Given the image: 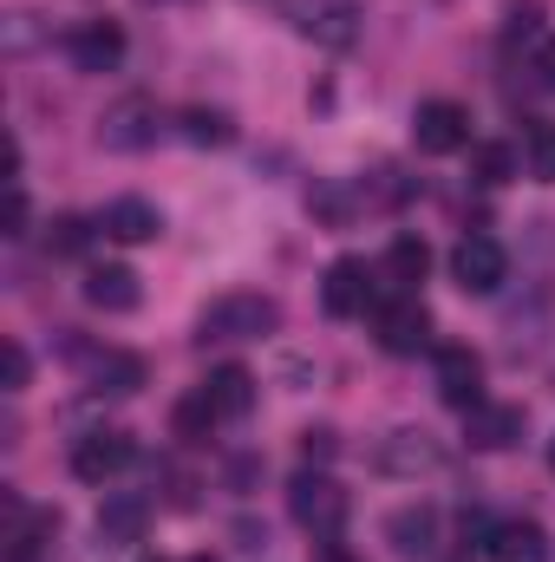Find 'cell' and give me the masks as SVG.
Wrapping results in <instances>:
<instances>
[{
	"instance_id": "7402d4cb",
	"label": "cell",
	"mask_w": 555,
	"mask_h": 562,
	"mask_svg": "<svg viewBox=\"0 0 555 562\" xmlns=\"http://www.w3.org/2000/svg\"><path fill=\"white\" fill-rule=\"evenodd\" d=\"M424 276H431V249H424L418 236H399V243L386 249V281H393L399 294H412Z\"/></svg>"
},
{
	"instance_id": "484cf974",
	"label": "cell",
	"mask_w": 555,
	"mask_h": 562,
	"mask_svg": "<svg viewBox=\"0 0 555 562\" xmlns=\"http://www.w3.org/2000/svg\"><path fill=\"white\" fill-rule=\"evenodd\" d=\"M523 157H530V177L536 183H555V125H536L530 144H523Z\"/></svg>"
},
{
	"instance_id": "52a82bcc",
	"label": "cell",
	"mask_w": 555,
	"mask_h": 562,
	"mask_svg": "<svg viewBox=\"0 0 555 562\" xmlns=\"http://www.w3.org/2000/svg\"><path fill=\"white\" fill-rule=\"evenodd\" d=\"M132 458H138L132 431H86V438L72 445V477H79V484H112Z\"/></svg>"
},
{
	"instance_id": "8992f818",
	"label": "cell",
	"mask_w": 555,
	"mask_h": 562,
	"mask_svg": "<svg viewBox=\"0 0 555 562\" xmlns=\"http://www.w3.org/2000/svg\"><path fill=\"white\" fill-rule=\"evenodd\" d=\"M287 20L320 46H353L360 40V0H287Z\"/></svg>"
},
{
	"instance_id": "cb8c5ba5",
	"label": "cell",
	"mask_w": 555,
	"mask_h": 562,
	"mask_svg": "<svg viewBox=\"0 0 555 562\" xmlns=\"http://www.w3.org/2000/svg\"><path fill=\"white\" fill-rule=\"evenodd\" d=\"M86 243H92V223L86 216H53L46 223V249L53 256H86Z\"/></svg>"
},
{
	"instance_id": "603a6c76",
	"label": "cell",
	"mask_w": 555,
	"mask_h": 562,
	"mask_svg": "<svg viewBox=\"0 0 555 562\" xmlns=\"http://www.w3.org/2000/svg\"><path fill=\"white\" fill-rule=\"evenodd\" d=\"M471 177L477 183H510L517 177V150L510 144H471Z\"/></svg>"
},
{
	"instance_id": "836d02e7",
	"label": "cell",
	"mask_w": 555,
	"mask_h": 562,
	"mask_svg": "<svg viewBox=\"0 0 555 562\" xmlns=\"http://www.w3.org/2000/svg\"><path fill=\"white\" fill-rule=\"evenodd\" d=\"M150 562H163V557H150Z\"/></svg>"
},
{
	"instance_id": "3957f363",
	"label": "cell",
	"mask_w": 555,
	"mask_h": 562,
	"mask_svg": "<svg viewBox=\"0 0 555 562\" xmlns=\"http://www.w3.org/2000/svg\"><path fill=\"white\" fill-rule=\"evenodd\" d=\"M373 340H380L386 353H399V360L424 353V347H431V314H424V301H418V294L373 301Z\"/></svg>"
},
{
	"instance_id": "d4e9b609",
	"label": "cell",
	"mask_w": 555,
	"mask_h": 562,
	"mask_svg": "<svg viewBox=\"0 0 555 562\" xmlns=\"http://www.w3.org/2000/svg\"><path fill=\"white\" fill-rule=\"evenodd\" d=\"M183 138L190 144H229L236 132H229L223 112H203V105H196V112H183Z\"/></svg>"
},
{
	"instance_id": "f1b7e54d",
	"label": "cell",
	"mask_w": 555,
	"mask_h": 562,
	"mask_svg": "<svg viewBox=\"0 0 555 562\" xmlns=\"http://www.w3.org/2000/svg\"><path fill=\"white\" fill-rule=\"evenodd\" d=\"M26 223H33V210H26V190L13 183V196H7V236H26Z\"/></svg>"
},
{
	"instance_id": "9c48e42d",
	"label": "cell",
	"mask_w": 555,
	"mask_h": 562,
	"mask_svg": "<svg viewBox=\"0 0 555 562\" xmlns=\"http://www.w3.org/2000/svg\"><path fill=\"white\" fill-rule=\"evenodd\" d=\"M373 464H380L386 477H424V471L444 464V445H438L431 431H386L380 451H373Z\"/></svg>"
},
{
	"instance_id": "d6986e66",
	"label": "cell",
	"mask_w": 555,
	"mask_h": 562,
	"mask_svg": "<svg viewBox=\"0 0 555 562\" xmlns=\"http://www.w3.org/2000/svg\"><path fill=\"white\" fill-rule=\"evenodd\" d=\"M203 393H209V406H216L223 419H242V413L256 406V373H249V367H216V373L203 380Z\"/></svg>"
},
{
	"instance_id": "7c38bea8",
	"label": "cell",
	"mask_w": 555,
	"mask_h": 562,
	"mask_svg": "<svg viewBox=\"0 0 555 562\" xmlns=\"http://www.w3.org/2000/svg\"><path fill=\"white\" fill-rule=\"evenodd\" d=\"M386 543L406 562H431L438 557V510H431V504H399V510L386 517Z\"/></svg>"
},
{
	"instance_id": "7a4b0ae2",
	"label": "cell",
	"mask_w": 555,
	"mask_h": 562,
	"mask_svg": "<svg viewBox=\"0 0 555 562\" xmlns=\"http://www.w3.org/2000/svg\"><path fill=\"white\" fill-rule=\"evenodd\" d=\"M347 491L327 477V471H301L294 484H287V517L314 537V543H333L340 530H347Z\"/></svg>"
},
{
	"instance_id": "1f68e13d",
	"label": "cell",
	"mask_w": 555,
	"mask_h": 562,
	"mask_svg": "<svg viewBox=\"0 0 555 562\" xmlns=\"http://www.w3.org/2000/svg\"><path fill=\"white\" fill-rule=\"evenodd\" d=\"M550 471H555V438H550Z\"/></svg>"
},
{
	"instance_id": "277c9868",
	"label": "cell",
	"mask_w": 555,
	"mask_h": 562,
	"mask_svg": "<svg viewBox=\"0 0 555 562\" xmlns=\"http://www.w3.org/2000/svg\"><path fill=\"white\" fill-rule=\"evenodd\" d=\"M412 144L424 157H451V150H464L471 144V112L457 105V99H424L412 112Z\"/></svg>"
},
{
	"instance_id": "5bb4252c",
	"label": "cell",
	"mask_w": 555,
	"mask_h": 562,
	"mask_svg": "<svg viewBox=\"0 0 555 562\" xmlns=\"http://www.w3.org/2000/svg\"><path fill=\"white\" fill-rule=\"evenodd\" d=\"M150 138H157V105L150 99H125V105H112L99 119V144L105 150H144Z\"/></svg>"
},
{
	"instance_id": "4fadbf2b",
	"label": "cell",
	"mask_w": 555,
	"mask_h": 562,
	"mask_svg": "<svg viewBox=\"0 0 555 562\" xmlns=\"http://www.w3.org/2000/svg\"><path fill=\"white\" fill-rule=\"evenodd\" d=\"M144 530H150V497H144V491H112V497L99 504V543H105V550L138 543Z\"/></svg>"
},
{
	"instance_id": "ac0fdd59",
	"label": "cell",
	"mask_w": 555,
	"mask_h": 562,
	"mask_svg": "<svg viewBox=\"0 0 555 562\" xmlns=\"http://www.w3.org/2000/svg\"><path fill=\"white\" fill-rule=\"evenodd\" d=\"M464 438L477 451H510L523 438V406H471L464 413Z\"/></svg>"
},
{
	"instance_id": "d6a6232c",
	"label": "cell",
	"mask_w": 555,
	"mask_h": 562,
	"mask_svg": "<svg viewBox=\"0 0 555 562\" xmlns=\"http://www.w3.org/2000/svg\"><path fill=\"white\" fill-rule=\"evenodd\" d=\"M190 562H209V557H190Z\"/></svg>"
},
{
	"instance_id": "ffe728a7",
	"label": "cell",
	"mask_w": 555,
	"mask_h": 562,
	"mask_svg": "<svg viewBox=\"0 0 555 562\" xmlns=\"http://www.w3.org/2000/svg\"><path fill=\"white\" fill-rule=\"evenodd\" d=\"M223 425V413L209 406V393L196 386V393H183L177 400V413H170V438H183V445H209V431Z\"/></svg>"
},
{
	"instance_id": "5b68a950",
	"label": "cell",
	"mask_w": 555,
	"mask_h": 562,
	"mask_svg": "<svg viewBox=\"0 0 555 562\" xmlns=\"http://www.w3.org/2000/svg\"><path fill=\"white\" fill-rule=\"evenodd\" d=\"M503 276H510V256H503L497 236H464V243L451 249V281H457L464 294H497Z\"/></svg>"
},
{
	"instance_id": "4dcf8cb0",
	"label": "cell",
	"mask_w": 555,
	"mask_h": 562,
	"mask_svg": "<svg viewBox=\"0 0 555 562\" xmlns=\"http://www.w3.org/2000/svg\"><path fill=\"white\" fill-rule=\"evenodd\" d=\"M320 562H353V557H347V550H333V543H327V557H320Z\"/></svg>"
},
{
	"instance_id": "30bf717a",
	"label": "cell",
	"mask_w": 555,
	"mask_h": 562,
	"mask_svg": "<svg viewBox=\"0 0 555 562\" xmlns=\"http://www.w3.org/2000/svg\"><path fill=\"white\" fill-rule=\"evenodd\" d=\"M438 400L457 413L484 406V360L471 347H438Z\"/></svg>"
},
{
	"instance_id": "44dd1931",
	"label": "cell",
	"mask_w": 555,
	"mask_h": 562,
	"mask_svg": "<svg viewBox=\"0 0 555 562\" xmlns=\"http://www.w3.org/2000/svg\"><path fill=\"white\" fill-rule=\"evenodd\" d=\"M92 380H99V393L132 400V393L144 386V360H138V353H118V347H112V353H99V360H92Z\"/></svg>"
},
{
	"instance_id": "8fae6325",
	"label": "cell",
	"mask_w": 555,
	"mask_h": 562,
	"mask_svg": "<svg viewBox=\"0 0 555 562\" xmlns=\"http://www.w3.org/2000/svg\"><path fill=\"white\" fill-rule=\"evenodd\" d=\"M66 53H72L79 72H112L125 59V26L118 20H86V26L66 33Z\"/></svg>"
},
{
	"instance_id": "6da1fadb",
	"label": "cell",
	"mask_w": 555,
	"mask_h": 562,
	"mask_svg": "<svg viewBox=\"0 0 555 562\" xmlns=\"http://www.w3.org/2000/svg\"><path fill=\"white\" fill-rule=\"evenodd\" d=\"M281 327V301L262 288H236V294H216L203 314H196V340L223 347V340H269Z\"/></svg>"
},
{
	"instance_id": "4316f807",
	"label": "cell",
	"mask_w": 555,
	"mask_h": 562,
	"mask_svg": "<svg viewBox=\"0 0 555 562\" xmlns=\"http://www.w3.org/2000/svg\"><path fill=\"white\" fill-rule=\"evenodd\" d=\"M301 458H307L314 471H327V464L340 458V438H333L327 425H307V431H301Z\"/></svg>"
},
{
	"instance_id": "e0dca14e",
	"label": "cell",
	"mask_w": 555,
	"mask_h": 562,
	"mask_svg": "<svg viewBox=\"0 0 555 562\" xmlns=\"http://www.w3.org/2000/svg\"><path fill=\"white\" fill-rule=\"evenodd\" d=\"M99 229H105L112 243H157V236H163V216H157V203H144V196H118V203H105Z\"/></svg>"
},
{
	"instance_id": "9a60e30c",
	"label": "cell",
	"mask_w": 555,
	"mask_h": 562,
	"mask_svg": "<svg viewBox=\"0 0 555 562\" xmlns=\"http://www.w3.org/2000/svg\"><path fill=\"white\" fill-rule=\"evenodd\" d=\"M484 557L490 562H550V530L530 524V517H510L484 537Z\"/></svg>"
},
{
	"instance_id": "f546056e",
	"label": "cell",
	"mask_w": 555,
	"mask_h": 562,
	"mask_svg": "<svg viewBox=\"0 0 555 562\" xmlns=\"http://www.w3.org/2000/svg\"><path fill=\"white\" fill-rule=\"evenodd\" d=\"M530 72H536V86H543V92H555V40H543V46H536Z\"/></svg>"
},
{
	"instance_id": "2e32d148",
	"label": "cell",
	"mask_w": 555,
	"mask_h": 562,
	"mask_svg": "<svg viewBox=\"0 0 555 562\" xmlns=\"http://www.w3.org/2000/svg\"><path fill=\"white\" fill-rule=\"evenodd\" d=\"M86 301H92L99 314H132L144 301V288L125 262H99V269H86Z\"/></svg>"
},
{
	"instance_id": "ba28073f",
	"label": "cell",
	"mask_w": 555,
	"mask_h": 562,
	"mask_svg": "<svg viewBox=\"0 0 555 562\" xmlns=\"http://www.w3.org/2000/svg\"><path fill=\"white\" fill-rule=\"evenodd\" d=\"M320 307H327L333 321L366 314V307H373V269H366L360 256H340V262L320 276Z\"/></svg>"
},
{
	"instance_id": "83f0119b",
	"label": "cell",
	"mask_w": 555,
	"mask_h": 562,
	"mask_svg": "<svg viewBox=\"0 0 555 562\" xmlns=\"http://www.w3.org/2000/svg\"><path fill=\"white\" fill-rule=\"evenodd\" d=\"M0 367H7V393H20V386L33 380V360H26V347H20V340H7V347H0Z\"/></svg>"
}]
</instances>
